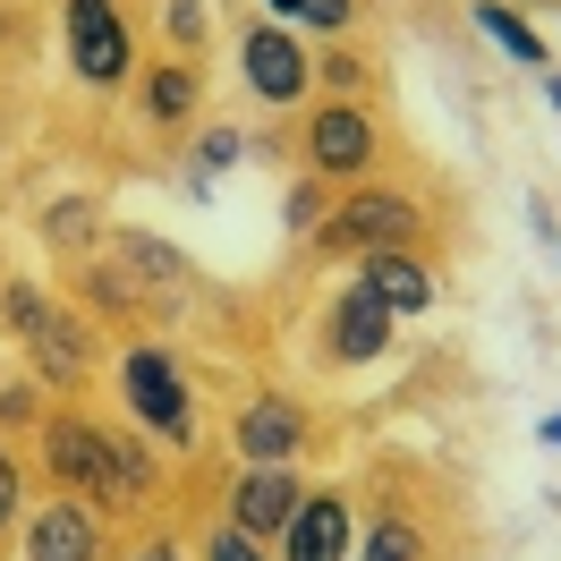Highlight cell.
Returning <instances> with one entry per match:
<instances>
[{"label": "cell", "mask_w": 561, "mask_h": 561, "mask_svg": "<svg viewBox=\"0 0 561 561\" xmlns=\"http://www.w3.org/2000/svg\"><path fill=\"white\" fill-rule=\"evenodd\" d=\"M196 94H205V77L187 69V60H162V69H145V119H153V128H179V119L196 111Z\"/></svg>", "instance_id": "5bb4252c"}, {"label": "cell", "mask_w": 561, "mask_h": 561, "mask_svg": "<svg viewBox=\"0 0 561 561\" xmlns=\"http://www.w3.org/2000/svg\"><path fill=\"white\" fill-rule=\"evenodd\" d=\"M137 561H179V545H145V553Z\"/></svg>", "instance_id": "f1b7e54d"}, {"label": "cell", "mask_w": 561, "mask_h": 561, "mask_svg": "<svg viewBox=\"0 0 561 561\" xmlns=\"http://www.w3.org/2000/svg\"><path fill=\"white\" fill-rule=\"evenodd\" d=\"M298 502H307V477H298V468H247L239 485H230V519L273 545L280 527L298 519Z\"/></svg>", "instance_id": "52a82bcc"}, {"label": "cell", "mask_w": 561, "mask_h": 561, "mask_svg": "<svg viewBox=\"0 0 561 561\" xmlns=\"http://www.w3.org/2000/svg\"><path fill=\"white\" fill-rule=\"evenodd\" d=\"M35 383H0V425H35Z\"/></svg>", "instance_id": "4316f807"}, {"label": "cell", "mask_w": 561, "mask_h": 561, "mask_svg": "<svg viewBox=\"0 0 561 561\" xmlns=\"http://www.w3.org/2000/svg\"><path fill=\"white\" fill-rule=\"evenodd\" d=\"M366 162H375V119L357 103H323L307 119V171L316 179H366Z\"/></svg>", "instance_id": "5b68a950"}, {"label": "cell", "mask_w": 561, "mask_h": 561, "mask_svg": "<svg viewBox=\"0 0 561 561\" xmlns=\"http://www.w3.org/2000/svg\"><path fill=\"white\" fill-rule=\"evenodd\" d=\"M553 502H561V493H553Z\"/></svg>", "instance_id": "1f68e13d"}, {"label": "cell", "mask_w": 561, "mask_h": 561, "mask_svg": "<svg viewBox=\"0 0 561 561\" xmlns=\"http://www.w3.org/2000/svg\"><path fill=\"white\" fill-rule=\"evenodd\" d=\"M357 18V0H273V26H316V35H341Z\"/></svg>", "instance_id": "d6986e66"}, {"label": "cell", "mask_w": 561, "mask_h": 561, "mask_svg": "<svg viewBox=\"0 0 561 561\" xmlns=\"http://www.w3.org/2000/svg\"><path fill=\"white\" fill-rule=\"evenodd\" d=\"M298 443H307V417H298L289 400H255V409L239 417V451L255 459V468H289Z\"/></svg>", "instance_id": "8fae6325"}, {"label": "cell", "mask_w": 561, "mask_h": 561, "mask_svg": "<svg viewBox=\"0 0 561 561\" xmlns=\"http://www.w3.org/2000/svg\"><path fill=\"white\" fill-rule=\"evenodd\" d=\"M0 316H9V332H18V341H35L43 323H51V307H43V289H35V280H9V298H0Z\"/></svg>", "instance_id": "ffe728a7"}, {"label": "cell", "mask_w": 561, "mask_h": 561, "mask_svg": "<svg viewBox=\"0 0 561 561\" xmlns=\"http://www.w3.org/2000/svg\"><path fill=\"white\" fill-rule=\"evenodd\" d=\"M51 239L85 247V239H94V205H51Z\"/></svg>", "instance_id": "d4e9b609"}, {"label": "cell", "mask_w": 561, "mask_h": 561, "mask_svg": "<svg viewBox=\"0 0 561 561\" xmlns=\"http://www.w3.org/2000/svg\"><path fill=\"white\" fill-rule=\"evenodd\" d=\"M545 103H553V111H561V77H553V69H545Z\"/></svg>", "instance_id": "f546056e"}, {"label": "cell", "mask_w": 561, "mask_h": 561, "mask_svg": "<svg viewBox=\"0 0 561 561\" xmlns=\"http://www.w3.org/2000/svg\"><path fill=\"white\" fill-rule=\"evenodd\" d=\"M425 213L409 205V196H383V187H357V196H341V205L323 213V247H357V255H375V247H409L417 239Z\"/></svg>", "instance_id": "3957f363"}, {"label": "cell", "mask_w": 561, "mask_h": 561, "mask_svg": "<svg viewBox=\"0 0 561 561\" xmlns=\"http://www.w3.org/2000/svg\"><path fill=\"white\" fill-rule=\"evenodd\" d=\"M239 77L264 94V103H298V94L316 85V69H307V51H298L289 26H247L239 35Z\"/></svg>", "instance_id": "8992f818"}, {"label": "cell", "mask_w": 561, "mask_h": 561, "mask_svg": "<svg viewBox=\"0 0 561 561\" xmlns=\"http://www.w3.org/2000/svg\"><path fill=\"white\" fill-rule=\"evenodd\" d=\"M323 213H332V205H323V187H316V179H298V187H289V213H280V221H289L298 239H316V230H323Z\"/></svg>", "instance_id": "603a6c76"}, {"label": "cell", "mask_w": 561, "mask_h": 561, "mask_svg": "<svg viewBox=\"0 0 561 561\" xmlns=\"http://www.w3.org/2000/svg\"><path fill=\"white\" fill-rule=\"evenodd\" d=\"M119 391H128V409H137L145 434H162V443H187L196 434V400H187V383H179L171 350H128L119 357Z\"/></svg>", "instance_id": "7a4b0ae2"}, {"label": "cell", "mask_w": 561, "mask_h": 561, "mask_svg": "<svg viewBox=\"0 0 561 561\" xmlns=\"http://www.w3.org/2000/svg\"><path fill=\"white\" fill-rule=\"evenodd\" d=\"M350 561H425V536H417L409 519H375L366 536H357Z\"/></svg>", "instance_id": "ac0fdd59"}, {"label": "cell", "mask_w": 561, "mask_h": 561, "mask_svg": "<svg viewBox=\"0 0 561 561\" xmlns=\"http://www.w3.org/2000/svg\"><path fill=\"white\" fill-rule=\"evenodd\" d=\"M280 561H350V493H307L280 527Z\"/></svg>", "instance_id": "9c48e42d"}, {"label": "cell", "mask_w": 561, "mask_h": 561, "mask_svg": "<svg viewBox=\"0 0 561 561\" xmlns=\"http://www.w3.org/2000/svg\"><path fill=\"white\" fill-rule=\"evenodd\" d=\"M205 561H273V553H264V536H247V527L230 519V527H213V536H205Z\"/></svg>", "instance_id": "7402d4cb"}, {"label": "cell", "mask_w": 561, "mask_h": 561, "mask_svg": "<svg viewBox=\"0 0 561 561\" xmlns=\"http://www.w3.org/2000/svg\"><path fill=\"white\" fill-rule=\"evenodd\" d=\"M43 459H51V477H60V485L119 502V493H111V434H103V425H85L77 409L43 417Z\"/></svg>", "instance_id": "277c9868"}, {"label": "cell", "mask_w": 561, "mask_h": 561, "mask_svg": "<svg viewBox=\"0 0 561 561\" xmlns=\"http://www.w3.org/2000/svg\"><path fill=\"white\" fill-rule=\"evenodd\" d=\"M60 43H69V69L94 94H119L128 69H137V43H128L119 0H60Z\"/></svg>", "instance_id": "6da1fadb"}, {"label": "cell", "mask_w": 561, "mask_h": 561, "mask_svg": "<svg viewBox=\"0 0 561 561\" xmlns=\"http://www.w3.org/2000/svg\"><path fill=\"white\" fill-rule=\"evenodd\" d=\"M323 85H341V94H350V85H366V60H357V51H332V60H323Z\"/></svg>", "instance_id": "83f0119b"}, {"label": "cell", "mask_w": 561, "mask_h": 561, "mask_svg": "<svg viewBox=\"0 0 561 561\" xmlns=\"http://www.w3.org/2000/svg\"><path fill=\"white\" fill-rule=\"evenodd\" d=\"M477 26H485V35L502 43L511 60H519V69H553V51H545V35L527 26V18L511 9V0H477Z\"/></svg>", "instance_id": "9a60e30c"}, {"label": "cell", "mask_w": 561, "mask_h": 561, "mask_svg": "<svg viewBox=\"0 0 561 561\" xmlns=\"http://www.w3.org/2000/svg\"><path fill=\"white\" fill-rule=\"evenodd\" d=\"M239 153H247V137H239V128H205V137H196V162H205V171H230Z\"/></svg>", "instance_id": "cb8c5ba5"}, {"label": "cell", "mask_w": 561, "mask_h": 561, "mask_svg": "<svg viewBox=\"0 0 561 561\" xmlns=\"http://www.w3.org/2000/svg\"><path fill=\"white\" fill-rule=\"evenodd\" d=\"M545 443H561V409H553V417H545Z\"/></svg>", "instance_id": "4dcf8cb0"}, {"label": "cell", "mask_w": 561, "mask_h": 561, "mask_svg": "<svg viewBox=\"0 0 561 561\" xmlns=\"http://www.w3.org/2000/svg\"><path fill=\"white\" fill-rule=\"evenodd\" d=\"M111 247H119L128 273H153L162 289H187V255H179L171 239H153V230H111Z\"/></svg>", "instance_id": "2e32d148"}, {"label": "cell", "mask_w": 561, "mask_h": 561, "mask_svg": "<svg viewBox=\"0 0 561 561\" xmlns=\"http://www.w3.org/2000/svg\"><path fill=\"white\" fill-rule=\"evenodd\" d=\"M26 511V477H18V459L0 451V536H9V519Z\"/></svg>", "instance_id": "484cf974"}, {"label": "cell", "mask_w": 561, "mask_h": 561, "mask_svg": "<svg viewBox=\"0 0 561 561\" xmlns=\"http://www.w3.org/2000/svg\"><path fill=\"white\" fill-rule=\"evenodd\" d=\"M153 485H162V468H153V451H145L137 434H111V493H119V502H145Z\"/></svg>", "instance_id": "e0dca14e"}, {"label": "cell", "mask_w": 561, "mask_h": 561, "mask_svg": "<svg viewBox=\"0 0 561 561\" xmlns=\"http://www.w3.org/2000/svg\"><path fill=\"white\" fill-rule=\"evenodd\" d=\"M162 26H171V43L196 51V43L213 35V9H205V0H162Z\"/></svg>", "instance_id": "44dd1931"}, {"label": "cell", "mask_w": 561, "mask_h": 561, "mask_svg": "<svg viewBox=\"0 0 561 561\" xmlns=\"http://www.w3.org/2000/svg\"><path fill=\"white\" fill-rule=\"evenodd\" d=\"M85 366H94V332H85L77 316H51L35 332V375L69 391V383H85Z\"/></svg>", "instance_id": "4fadbf2b"}, {"label": "cell", "mask_w": 561, "mask_h": 561, "mask_svg": "<svg viewBox=\"0 0 561 561\" xmlns=\"http://www.w3.org/2000/svg\"><path fill=\"white\" fill-rule=\"evenodd\" d=\"M94 553H103V527H94V511L77 493L43 502L35 519H26V561H94Z\"/></svg>", "instance_id": "ba28073f"}, {"label": "cell", "mask_w": 561, "mask_h": 561, "mask_svg": "<svg viewBox=\"0 0 561 561\" xmlns=\"http://www.w3.org/2000/svg\"><path fill=\"white\" fill-rule=\"evenodd\" d=\"M94 561H103V553H94Z\"/></svg>", "instance_id": "d6a6232c"}, {"label": "cell", "mask_w": 561, "mask_h": 561, "mask_svg": "<svg viewBox=\"0 0 561 561\" xmlns=\"http://www.w3.org/2000/svg\"><path fill=\"white\" fill-rule=\"evenodd\" d=\"M366 280H375V298H383L391 316H425V307H434V273H425L409 247H375V255H366Z\"/></svg>", "instance_id": "7c38bea8"}, {"label": "cell", "mask_w": 561, "mask_h": 561, "mask_svg": "<svg viewBox=\"0 0 561 561\" xmlns=\"http://www.w3.org/2000/svg\"><path fill=\"white\" fill-rule=\"evenodd\" d=\"M332 350L341 357H383L391 350V307L375 298L366 273H357L350 289H341V307H332Z\"/></svg>", "instance_id": "30bf717a"}]
</instances>
